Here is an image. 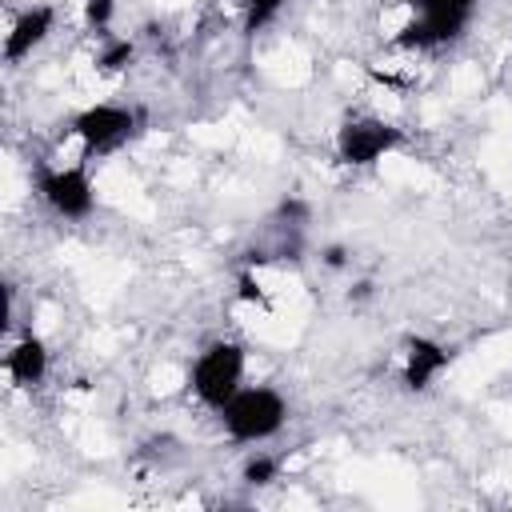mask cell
Listing matches in <instances>:
<instances>
[{"mask_svg": "<svg viewBox=\"0 0 512 512\" xmlns=\"http://www.w3.org/2000/svg\"><path fill=\"white\" fill-rule=\"evenodd\" d=\"M396 144H400V128H392L384 120H348L336 132V156L344 164H376Z\"/></svg>", "mask_w": 512, "mask_h": 512, "instance_id": "8992f818", "label": "cell"}, {"mask_svg": "<svg viewBox=\"0 0 512 512\" xmlns=\"http://www.w3.org/2000/svg\"><path fill=\"white\" fill-rule=\"evenodd\" d=\"M412 20L396 32L400 48H436L456 40L472 20V0H408Z\"/></svg>", "mask_w": 512, "mask_h": 512, "instance_id": "7a4b0ae2", "label": "cell"}, {"mask_svg": "<svg viewBox=\"0 0 512 512\" xmlns=\"http://www.w3.org/2000/svg\"><path fill=\"white\" fill-rule=\"evenodd\" d=\"M40 196L48 200L52 212L68 216V220H84L96 204V192H92V180L88 172L76 164V168H40Z\"/></svg>", "mask_w": 512, "mask_h": 512, "instance_id": "5b68a950", "label": "cell"}, {"mask_svg": "<svg viewBox=\"0 0 512 512\" xmlns=\"http://www.w3.org/2000/svg\"><path fill=\"white\" fill-rule=\"evenodd\" d=\"M112 12H116V0H84V24L96 32L112 24Z\"/></svg>", "mask_w": 512, "mask_h": 512, "instance_id": "7c38bea8", "label": "cell"}, {"mask_svg": "<svg viewBox=\"0 0 512 512\" xmlns=\"http://www.w3.org/2000/svg\"><path fill=\"white\" fill-rule=\"evenodd\" d=\"M448 360H452V352L440 340H432V336H408V344H404V388H412V392L428 388L448 368Z\"/></svg>", "mask_w": 512, "mask_h": 512, "instance_id": "52a82bcc", "label": "cell"}, {"mask_svg": "<svg viewBox=\"0 0 512 512\" xmlns=\"http://www.w3.org/2000/svg\"><path fill=\"white\" fill-rule=\"evenodd\" d=\"M4 368H8V376H12L20 388L40 384V380L48 376V348H44V340H40V336L16 340L12 352L4 356Z\"/></svg>", "mask_w": 512, "mask_h": 512, "instance_id": "9c48e42d", "label": "cell"}, {"mask_svg": "<svg viewBox=\"0 0 512 512\" xmlns=\"http://www.w3.org/2000/svg\"><path fill=\"white\" fill-rule=\"evenodd\" d=\"M344 260H348V252H344L340 244H332V248H324V264H328V268H344Z\"/></svg>", "mask_w": 512, "mask_h": 512, "instance_id": "2e32d148", "label": "cell"}, {"mask_svg": "<svg viewBox=\"0 0 512 512\" xmlns=\"http://www.w3.org/2000/svg\"><path fill=\"white\" fill-rule=\"evenodd\" d=\"M52 24H56V12L48 8V4H36V8H28L16 24H12V32H8V40H4V60L8 64H16V60H24L48 32H52Z\"/></svg>", "mask_w": 512, "mask_h": 512, "instance_id": "ba28073f", "label": "cell"}, {"mask_svg": "<svg viewBox=\"0 0 512 512\" xmlns=\"http://www.w3.org/2000/svg\"><path fill=\"white\" fill-rule=\"evenodd\" d=\"M236 288H240V300H244V304H256V308H268V296H264V288H260V280H256L252 272H240V280H236Z\"/></svg>", "mask_w": 512, "mask_h": 512, "instance_id": "5bb4252c", "label": "cell"}, {"mask_svg": "<svg viewBox=\"0 0 512 512\" xmlns=\"http://www.w3.org/2000/svg\"><path fill=\"white\" fill-rule=\"evenodd\" d=\"M244 480L248 484H272L276 480V460L272 456H252L244 464Z\"/></svg>", "mask_w": 512, "mask_h": 512, "instance_id": "4fadbf2b", "label": "cell"}, {"mask_svg": "<svg viewBox=\"0 0 512 512\" xmlns=\"http://www.w3.org/2000/svg\"><path fill=\"white\" fill-rule=\"evenodd\" d=\"M240 380H244V348L232 340L208 344L192 364V392L216 412L240 392Z\"/></svg>", "mask_w": 512, "mask_h": 512, "instance_id": "3957f363", "label": "cell"}, {"mask_svg": "<svg viewBox=\"0 0 512 512\" xmlns=\"http://www.w3.org/2000/svg\"><path fill=\"white\" fill-rule=\"evenodd\" d=\"M276 212H280L284 220H296V224H304L312 208H308L304 200H296V196H288V200H280V208H276Z\"/></svg>", "mask_w": 512, "mask_h": 512, "instance_id": "9a60e30c", "label": "cell"}, {"mask_svg": "<svg viewBox=\"0 0 512 512\" xmlns=\"http://www.w3.org/2000/svg\"><path fill=\"white\" fill-rule=\"evenodd\" d=\"M284 416H288V404L276 388H240L224 408H220V420L228 428L232 440H268L284 428Z\"/></svg>", "mask_w": 512, "mask_h": 512, "instance_id": "6da1fadb", "label": "cell"}, {"mask_svg": "<svg viewBox=\"0 0 512 512\" xmlns=\"http://www.w3.org/2000/svg\"><path fill=\"white\" fill-rule=\"evenodd\" d=\"M72 132L80 136L84 156H104V152H116L136 132V116L120 104H92L72 120Z\"/></svg>", "mask_w": 512, "mask_h": 512, "instance_id": "277c9868", "label": "cell"}, {"mask_svg": "<svg viewBox=\"0 0 512 512\" xmlns=\"http://www.w3.org/2000/svg\"><path fill=\"white\" fill-rule=\"evenodd\" d=\"M132 56H136L132 40H108V44L100 48V56H96V68H100V72H120V68L132 64Z\"/></svg>", "mask_w": 512, "mask_h": 512, "instance_id": "30bf717a", "label": "cell"}, {"mask_svg": "<svg viewBox=\"0 0 512 512\" xmlns=\"http://www.w3.org/2000/svg\"><path fill=\"white\" fill-rule=\"evenodd\" d=\"M284 4H288V0H244V28H248V32H260Z\"/></svg>", "mask_w": 512, "mask_h": 512, "instance_id": "8fae6325", "label": "cell"}]
</instances>
